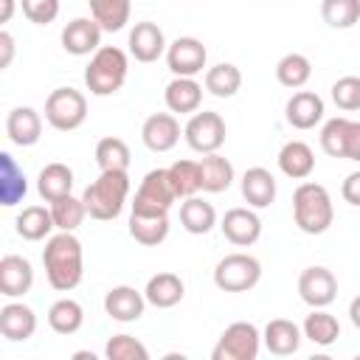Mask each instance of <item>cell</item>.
I'll return each mask as SVG.
<instances>
[{
    "label": "cell",
    "instance_id": "8d00e7d4",
    "mask_svg": "<svg viewBox=\"0 0 360 360\" xmlns=\"http://www.w3.org/2000/svg\"><path fill=\"white\" fill-rule=\"evenodd\" d=\"M129 146L127 141L115 138V135H107L96 143V163L101 172H127L129 169Z\"/></svg>",
    "mask_w": 360,
    "mask_h": 360
},
{
    "label": "cell",
    "instance_id": "8992f818",
    "mask_svg": "<svg viewBox=\"0 0 360 360\" xmlns=\"http://www.w3.org/2000/svg\"><path fill=\"white\" fill-rule=\"evenodd\" d=\"M87 118V98L76 87H56L45 98V121L59 132H73Z\"/></svg>",
    "mask_w": 360,
    "mask_h": 360
},
{
    "label": "cell",
    "instance_id": "e575fe53",
    "mask_svg": "<svg viewBox=\"0 0 360 360\" xmlns=\"http://www.w3.org/2000/svg\"><path fill=\"white\" fill-rule=\"evenodd\" d=\"M312 76V62L304 56V53H284L278 62H276V79L281 87L287 90H301Z\"/></svg>",
    "mask_w": 360,
    "mask_h": 360
},
{
    "label": "cell",
    "instance_id": "1f68e13d",
    "mask_svg": "<svg viewBox=\"0 0 360 360\" xmlns=\"http://www.w3.org/2000/svg\"><path fill=\"white\" fill-rule=\"evenodd\" d=\"M301 332H304L307 340H312L315 346H323L326 349V346H332L340 338V323H338V318L332 312H326L323 307H318V309H312L304 318Z\"/></svg>",
    "mask_w": 360,
    "mask_h": 360
},
{
    "label": "cell",
    "instance_id": "5bb4252c",
    "mask_svg": "<svg viewBox=\"0 0 360 360\" xmlns=\"http://www.w3.org/2000/svg\"><path fill=\"white\" fill-rule=\"evenodd\" d=\"M225 239L236 248H250L262 236V219L253 208H228L219 222Z\"/></svg>",
    "mask_w": 360,
    "mask_h": 360
},
{
    "label": "cell",
    "instance_id": "ffe728a7",
    "mask_svg": "<svg viewBox=\"0 0 360 360\" xmlns=\"http://www.w3.org/2000/svg\"><path fill=\"white\" fill-rule=\"evenodd\" d=\"M129 236L143 248H158L169 236V211H135L132 208Z\"/></svg>",
    "mask_w": 360,
    "mask_h": 360
},
{
    "label": "cell",
    "instance_id": "6da1fadb",
    "mask_svg": "<svg viewBox=\"0 0 360 360\" xmlns=\"http://www.w3.org/2000/svg\"><path fill=\"white\" fill-rule=\"evenodd\" d=\"M42 264H45L48 284L56 292L76 290L84 276V250H82L79 236L73 231H59L48 236L42 248Z\"/></svg>",
    "mask_w": 360,
    "mask_h": 360
},
{
    "label": "cell",
    "instance_id": "44dd1931",
    "mask_svg": "<svg viewBox=\"0 0 360 360\" xmlns=\"http://www.w3.org/2000/svg\"><path fill=\"white\" fill-rule=\"evenodd\" d=\"M323 98L312 90H298L290 96L287 107H284V115H287V124L292 129H312L315 124L323 121Z\"/></svg>",
    "mask_w": 360,
    "mask_h": 360
},
{
    "label": "cell",
    "instance_id": "c3c4849f",
    "mask_svg": "<svg viewBox=\"0 0 360 360\" xmlns=\"http://www.w3.org/2000/svg\"><path fill=\"white\" fill-rule=\"evenodd\" d=\"M349 321L354 323V329H360V295H354L349 304Z\"/></svg>",
    "mask_w": 360,
    "mask_h": 360
},
{
    "label": "cell",
    "instance_id": "30bf717a",
    "mask_svg": "<svg viewBox=\"0 0 360 360\" xmlns=\"http://www.w3.org/2000/svg\"><path fill=\"white\" fill-rule=\"evenodd\" d=\"M298 295L307 307L318 309V307H329L338 298V278L329 267L312 264L307 270H301L298 276Z\"/></svg>",
    "mask_w": 360,
    "mask_h": 360
},
{
    "label": "cell",
    "instance_id": "ac0fdd59",
    "mask_svg": "<svg viewBox=\"0 0 360 360\" xmlns=\"http://www.w3.org/2000/svg\"><path fill=\"white\" fill-rule=\"evenodd\" d=\"M37 332V312L22 301H8L0 309V335L11 343H22Z\"/></svg>",
    "mask_w": 360,
    "mask_h": 360
},
{
    "label": "cell",
    "instance_id": "f35d334b",
    "mask_svg": "<svg viewBox=\"0 0 360 360\" xmlns=\"http://www.w3.org/2000/svg\"><path fill=\"white\" fill-rule=\"evenodd\" d=\"M51 214H53V225L56 231H76L84 217H87V208H84V200L82 197H62L56 202H51Z\"/></svg>",
    "mask_w": 360,
    "mask_h": 360
},
{
    "label": "cell",
    "instance_id": "8fae6325",
    "mask_svg": "<svg viewBox=\"0 0 360 360\" xmlns=\"http://www.w3.org/2000/svg\"><path fill=\"white\" fill-rule=\"evenodd\" d=\"M208 62V51L197 37H177L166 48V65L174 76H197Z\"/></svg>",
    "mask_w": 360,
    "mask_h": 360
},
{
    "label": "cell",
    "instance_id": "60d3db41",
    "mask_svg": "<svg viewBox=\"0 0 360 360\" xmlns=\"http://www.w3.org/2000/svg\"><path fill=\"white\" fill-rule=\"evenodd\" d=\"M346 132H349V118L343 115L329 118L321 129V149L329 158H346Z\"/></svg>",
    "mask_w": 360,
    "mask_h": 360
},
{
    "label": "cell",
    "instance_id": "74e56055",
    "mask_svg": "<svg viewBox=\"0 0 360 360\" xmlns=\"http://www.w3.org/2000/svg\"><path fill=\"white\" fill-rule=\"evenodd\" d=\"M169 180L177 191V197H194L197 191H202L200 186V160H174L169 166Z\"/></svg>",
    "mask_w": 360,
    "mask_h": 360
},
{
    "label": "cell",
    "instance_id": "e0dca14e",
    "mask_svg": "<svg viewBox=\"0 0 360 360\" xmlns=\"http://www.w3.org/2000/svg\"><path fill=\"white\" fill-rule=\"evenodd\" d=\"M146 304H149L146 295L138 292V290L129 287V284H118V287H112V290L104 295V312H107L112 321H118V323H132V321H138V318L143 315Z\"/></svg>",
    "mask_w": 360,
    "mask_h": 360
},
{
    "label": "cell",
    "instance_id": "d6986e66",
    "mask_svg": "<svg viewBox=\"0 0 360 360\" xmlns=\"http://www.w3.org/2000/svg\"><path fill=\"white\" fill-rule=\"evenodd\" d=\"M163 101H166L169 112H174V115H191L202 104V84L194 76H174L166 84V90H163Z\"/></svg>",
    "mask_w": 360,
    "mask_h": 360
},
{
    "label": "cell",
    "instance_id": "836d02e7",
    "mask_svg": "<svg viewBox=\"0 0 360 360\" xmlns=\"http://www.w3.org/2000/svg\"><path fill=\"white\" fill-rule=\"evenodd\" d=\"M205 90L217 98H231L239 93L242 87V70L233 65V62H219L214 68L205 70Z\"/></svg>",
    "mask_w": 360,
    "mask_h": 360
},
{
    "label": "cell",
    "instance_id": "b9f144b4",
    "mask_svg": "<svg viewBox=\"0 0 360 360\" xmlns=\"http://www.w3.org/2000/svg\"><path fill=\"white\" fill-rule=\"evenodd\" d=\"M107 360H149V349L132 335H112L104 346Z\"/></svg>",
    "mask_w": 360,
    "mask_h": 360
},
{
    "label": "cell",
    "instance_id": "4dcf8cb0",
    "mask_svg": "<svg viewBox=\"0 0 360 360\" xmlns=\"http://www.w3.org/2000/svg\"><path fill=\"white\" fill-rule=\"evenodd\" d=\"M180 225L194 233V236H202L208 233L214 225H217V211L211 202H205L202 197H186L183 205H180Z\"/></svg>",
    "mask_w": 360,
    "mask_h": 360
},
{
    "label": "cell",
    "instance_id": "ba28073f",
    "mask_svg": "<svg viewBox=\"0 0 360 360\" xmlns=\"http://www.w3.org/2000/svg\"><path fill=\"white\" fill-rule=\"evenodd\" d=\"M225 135H228L225 118H222L219 112H214V110H202V112L197 110V112H191V118H188L186 127H183L186 143H188L194 152H200V155L217 152V149L225 143Z\"/></svg>",
    "mask_w": 360,
    "mask_h": 360
},
{
    "label": "cell",
    "instance_id": "d590c367",
    "mask_svg": "<svg viewBox=\"0 0 360 360\" xmlns=\"http://www.w3.org/2000/svg\"><path fill=\"white\" fill-rule=\"evenodd\" d=\"M87 3H90V17L104 31H121L129 22V14H132L129 0H87Z\"/></svg>",
    "mask_w": 360,
    "mask_h": 360
},
{
    "label": "cell",
    "instance_id": "277c9868",
    "mask_svg": "<svg viewBox=\"0 0 360 360\" xmlns=\"http://www.w3.org/2000/svg\"><path fill=\"white\" fill-rule=\"evenodd\" d=\"M127 73H129L127 53L115 45H101L84 68V84L93 96H112L124 87Z\"/></svg>",
    "mask_w": 360,
    "mask_h": 360
},
{
    "label": "cell",
    "instance_id": "603a6c76",
    "mask_svg": "<svg viewBox=\"0 0 360 360\" xmlns=\"http://www.w3.org/2000/svg\"><path fill=\"white\" fill-rule=\"evenodd\" d=\"M301 338H304L301 326L292 323V321H287V318H273V321L264 326V332H262L264 349H267L270 354H276V357L295 354L298 346H301Z\"/></svg>",
    "mask_w": 360,
    "mask_h": 360
},
{
    "label": "cell",
    "instance_id": "7c38bea8",
    "mask_svg": "<svg viewBox=\"0 0 360 360\" xmlns=\"http://www.w3.org/2000/svg\"><path fill=\"white\" fill-rule=\"evenodd\" d=\"M127 45H129V56H135V62H143V65L158 62L160 56H166V48H169L163 28L152 20L135 22L132 31H129Z\"/></svg>",
    "mask_w": 360,
    "mask_h": 360
},
{
    "label": "cell",
    "instance_id": "2e32d148",
    "mask_svg": "<svg viewBox=\"0 0 360 360\" xmlns=\"http://www.w3.org/2000/svg\"><path fill=\"white\" fill-rule=\"evenodd\" d=\"M34 287V267L25 256L6 253L0 259V295L6 298H22Z\"/></svg>",
    "mask_w": 360,
    "mask_h": 360
},
{
    "label": "cell",
    "instance_id": "3957f363",
    "mask_svg": "<svg viewBox=\"0 0 360 360\" xmlns=\"http://www.w3.org/2000/svg\"><path fill=\"white\" fill-rule=\"evenodd\" d=\"M127 197H129V174L127 172H101L82 194L87 217H93L98 222L115 219L124 211Z\"/></svg>",
    "mask_w": 360,
    "mask_h": 360
},
{
    "label": "cell",
    "instance_id": "d4e9b609",
    "mask_svg": "<svg viewBox=\"0 0 360 360\" xmlns=\"http://www.w3.org/2000/svg\"><path fill=\"white\" fill-rule=\"evenodd\" d=\"M278 169L284 177H292V180H307L315 169V152L309 143L304 141H287L281 149H278Z\"/></svg>",
    "mask_w": 360,
    "mask_h": 360
},
{
    "label": "cell",
    "instance_id": "83f0119b",
    "mask_svg": "<svg viewBox=\"0 0 360 360\" xmlns=\"http://www.w3.org/2000/svg\"><path fill=\"white\" fill-rule=\"evenodd\" d=\"M233 177H236L233 163L228 158H222L219 152H211V155L200 158V186H202V191H208V194L228 191Z\"/></svg>",
    "mask_w": 360,
    "mask_h": 360
},
{
    "label": "cell",
    "instance_id": "ee69618b",
    "mask_svg": "<svg viewBox=\"0 0 360 360\" xmlns=\"http://www.w3.org/2000/svg\"><path fill=\"white\" fill-rule=\"evenodd\" d=\"M22 14L34 25H48L59 17V0H20Z\"/></svg>",
    "mask_w": 360,
    "mask_h": 360
},
{
    "label": "cell",
    "instance_id": "52a82bcc",
    "mask_svg": "<svg viewBox=\"0 0 360 360\" xmlns=\"http://www.w3.org/2000/svg\"><path fill=\"white\" fill-rule=\"evenodd\" d=\"M262 349V332L250 321H233L219 335L211 360H256Z\"/></svg>",
    "mask_w": 360,
    "mask_h": 360
},
{
    "label": "cell",
    "instance_id": "f1b7e54d",
    "mask_svg": "<svg viewBox=\"0 0 360 360\" xmlns=\"http://www.w3.org/2000/svg\"><path fill=\"white\" fill-rule=\"evenodd\" d=\"M14 228H17V236H22L25 242H42V239L51 236V231L56 225H53L51 208H45V205H25L17 214Z\"/></svg>",
    "mask_w": 360,
    "mask_h": 360
},
{
    "label": "cell",
    "instance_id": "7dc6e473",
    "mask_svg": "<svg viewBox=\"0 0 360 360\" xmlns=\"http://www.w3.org/2000/svg\"><path fill=\"white\" fill-rule=\"evenodd\" d=\"M0 68L6 70L8 65H11V59H14V37L8 34V31H0Z\"/></svg>",
    "mask_w": 360,
    "mask_h": 360
},
{
    "label": "cell",
    "instance_id": "bcb514c9",
    "mask_svg": "<svg viewBox=\"0 0 360 360\" xmlns=\"http://www.w3.org/2000/svg\"><path fill=\"white\" fill-rule=\"evenodd\" d=\"M346 160L360 163V121H349V132H346Z\"/></svg>",
    "mask_w": 360,
    "mask_h": 360
},
{
    "label": "cell",
    "instance_id": "681fc988",
    "mask_svg": "<svg viewBox=\"0 0 360 360\" xmlns=\"http://www.w3.org/2000/svg\"><path fill=\"white\" fill-rule=\"evenodd\" d=\"M0 6H3V14H0V22H8L11 20V14H14V0H0Z\"/></svg>",
    "mask_w": 360,
    "mask_h": 360
},
{
    "label": "cell",
    "instance_id": "4316f807",
    "mask_svg": "<svg viewBox=\"0 0 360 360\" xmlns=\"http://www.w3.org/2000/svg\"><path fill=\"white\" fill-rule=\"evenodd\" d=\"M37 191L45 202H56L73 194V169L65 163H48L37 174Z\"/></svg>",
    "mask_w": 360,
    "mask_h": 360
},
{
    "label": "cell",
    "instance_id": "7402d4cb",
    "mask_svg": "<svg viewBox=\"0 0 360 360\" xmlns=\"http://www.w3.org/2000/svg\"><path fill=\"white\" fill-rule=\"evenodd\" d=\"M6 135L14 146H34L42 138V115L34 107H14L6 115Z\"/></svg>",
    "mask_w": 360,
    "mask_h": 360
},
{
    "label": "cell",
    "instance_id": "ab89813d",
    "mask_svg": "<svg viewBox=\"0 0 360 360\" xmlns=\"http://www.w3.org/2000/svg\"><path fill=\"white\" fill-rule=\"evenodd\" d=\"M321 17L329 28H352L360 20V0H321Z\"/></svg>",
    "mask_w": 360,
    "mask_h": 360
},
{
    "label": "cell",
    "instance_id": "4fadbf2b",
    "mask_svg": "<svg viewBox=\"0 0 360 360\" xmlns=\"http://www.w3.org/2000/svg\"><path fill=\"white\" fill-rule=\"evenodd\" d=\"M104 28L93 17H73L62 28V48L73 56H93L101 48Z\"/></svg>",
    "mask_w": 360,
    "mask_h": 360
},
{
    "label": "cell",
    "instance_id": "cb8c5ba5",
    "mask_svg": "<svg viewBox=\"0 0 360 360\" xmlns=\"http://www.w3.org/2000/svg\"><path fill=\"white\" fill-rule=\"evenodd\" d=\"M143 295H146V301H149L152 307H158V309H172V307H177V304L183 301L186 284H183V278H180L177 273L163 270V273H155V276L146 281Z\"/></svg>",
    "mask_w": 360,
    "mask_h": 360
},
{
    "label": "cell",
    "instance_id": "5b68a950",
    "mask_svg": "<svg viewBox=\"0 0 360 360\" xmlns=\"http://www.w3.org/2000/svg\"><path fill=\"white\" fill-rule=\"evenodd\" d=\"M262 281V262L250 253H228L214 267V284L222 292H248Z\"/></svg>",
    "mask_w": 360,
    "mask_h": 360
},
{
    "label": "cell",
    "instance_id": "7bdbcfd3",
    "mask_svg": "<svg viewBox=\"0 0 360 360\" xmlns=\"http://www.w3.org/2000/svg\"><path fill=\"white\" fill-rule=\"evenodd\" d=\"M332 101L346 112L360 110V76H340L332 84Z\"/></svg>",
    "mask_w": 360,
    "mask_h": 360
},
{
    "label": "cell",
    "instance_id": "7a4b0ae2",
    "mask_svg": "<svg viewBox=\"0 0 360 360\" xmlns=\"http://www.w3.org/2000/svg\"><path fill=\"white\" fill-rule=\"evenodd\" d=\"M292 219L298 225V231L318 236L326 233L329 225L335 222V208H332V197L326 191V186L321 183H301L292 191Z\"/></svg>",
    "mask_w": 360,
    "mask_h": 360
},
{
    "label": "cell",
    "instance_id": "484cf974",
    "mask_svg": "<svg viewBox=\"0 0 360 360\" xmlns=\"http://www.w3.org/2000/svg\"><path fill=\"white\" fill-rule=\"evenodd\" d=\"M239 186H242V197L248 200L250 208H267L276 200V177L264 166H250L242 174Z\"/></svg>",
    "mask_w": 360,
    "mask_h": 360
},
{
    "label": "cell",
    "instance_id": "9a60e30c",
    "mask_svg": "<svg viewBox=\"0 0 360 360\" xmlns=\"http://www.w3.org/2000/svg\"><path fill=\"white\" fill-rule=\"evenodd\" d=\"M141 141L149 152H169L180 141V121L174 112H152L141 127Z\"/></svg>",
    "mask_w": 360,
    "mask_h": 360
},
{
    "label": "cell",
    "instance_id": "f6af8a7d",
    "mask_svg": "<svg viewBox=\"0 0 360 360\" xmlns=\"http://www.w3.org/2000/svg\"><path fill=\"white\" fill-rule=\"evenodd\" d=\"M340 194H343V200H346L349 205L360 208V172H352V174H346L343 186H340Z\"/></svg>",
    "mask_w": 360,
    "mask_h": 360
},
{
    "label": "cell",
    "instance_id": "f546056e",
    "mask_svg": "<svg viewBox=\"0 0 360 360\" xmlns=\"http://www.w3.org/2000/svg\"><path fill=\"white\" fill-rule=\"evenodd\" d=\"M28 191L25 172L17 166V160L8 152H0V202L6 208L17 205Z\"/></svg>",
    "mask_w": 360,
    "mask_h": 360
},
{
    "label": "cell",
    "instance_id": "d6a6232c",
    "mask_svg": "<svg viewBox=\"0 0 360 360\" xmlns=\"http://www.w3.org/2000/svg\"><path fill=\"white\" fill-rule=\"evenodd\" d=\"M84 323V309L76 298H59L48 309V326L56 335H76Z\"/></svg>",
    "mask_w": 360,
    "mask_h": 360
},
{
    "label": "cell",
    "instance_id": "9c48e42d",
    "mask_svg": "<svg viewBox=\"0 0 360 360\" xmlns=\"http://www.w3.org/2000/svg\"><path fill=\"white\" fill-rule=\"evenodd\" d=\"M177 191L169 180V169H152L143 174L138 191H135V200H132V208L135 211H169L174 205Z\"/></svg>",
    "mask_w": 360,
    "mask_h": 360
}]
</instances>
